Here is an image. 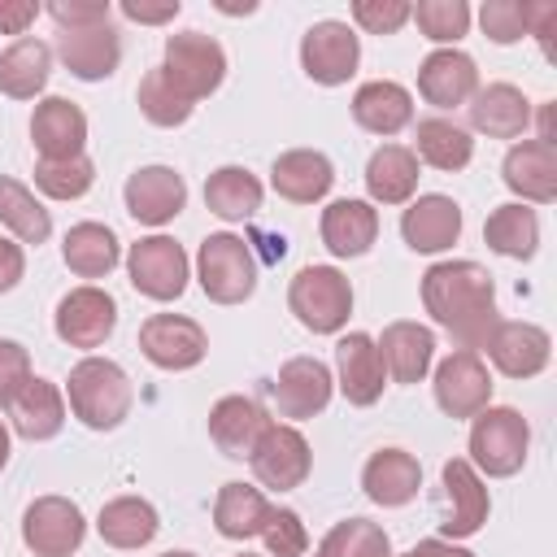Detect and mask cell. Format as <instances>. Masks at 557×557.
Returning a JSON list of instances; mask_svg holds the SVG:
<instances>
[{
    "instance_id": "cell-1",
    "label": "cell",
    "mask_w": 557,
    "mask_h": 557,
    "mask_svg": "<svg viewBox=\"0 0 557 557\" xmlns=\"http://www.w3.org/2000/svg\"><path fill=\"white\" fill-rule=\"evenodd\" d=\"M422 305L470 352L483 348L492 326L500 322L492 274L479 261H435L422 274Z\"/></svg>"
},
{
    "instance_id": "cell-2",
    "label": "cell",
    "mask_w": 557,
    "mask_h": 557,
    "mask_svg": "<svg viewBox=\"0 0 557 557\" xmlns=\"http://www.w3.org/2000/svg\"><path fill=\"white\" fill-rule=\"evenodd\" d=\"M65 392H70L74 418H78L83 426H91V431H113V426H122L126 413H131V400H135L126 370H122L117 361H109V357H83V361L70 370Z\"/></svg>"
},
{
    "instance_id": "cell-3",
    "label": "cell",
    "mask_w": 557,
    "mask_h": 557,
    "mask_svg": "<svg viewBox=\"0 0 557 557\" xmlns=\"http://www.w3.org/2000/svg\"><path fill=\"white\" fill-rule=\"evenodd\" d=\"M527 448H531V426L518 409L487 405L483 413H474V426H470V466L474 470H483L492 479H509L522 470Z\"/></svg>"
},
{
    "instance_id": "cell-4",
    "label": "cell",
    "mask_w": 557,
    "mask_h": 557,
    "mask_svg": "<svg viewBox=\"0 0 557 557\" xmlns=\"http://www.w3.org/2000/svg\"><path fill=\"white\" fill-rule=\"evenodd\" d=\"M287 309L313 335H335L352 313V287L335 265H305L287 287Z\"/></svg>"
},
{
    "instance_id": "cell-5",
    "label": "cell",
    "mask_w": 557,
    "mask_h": 557,
    "mask_svg": "<svg viewBox=\"0 0 557 557\" xmlns=\"http://www.w3.org/2000/svg\"><path fill=\"white\" fill-rule=\"evenodd\" d=\"M161 74L165 83L183 96V100H205L222 87L226 78V52L213 35H200V30H183V35H170L165 39V61H161Z\"/></svg>"
},
{
    "instance_id": "cell-6",
    "label": "cell",
    "mask_w": 557,
    "mask_h": 557,
    "mask_svg": "<svg viewBox=\"0 0 557 557\" xmlns=\"http://www.w3.org/2000/svg\"><path fill=\"white\" fill-rule=\"evenodd\" d=\"M196 278L213 305H239L257 287V257L239 235L218 231L196 252Z\"/></svg>"
},
{
    "instance_id": "cell-7",
    "label": "cell",
    "mask_w": 557,
    "mask_h": 557,
    "mask_svg": "<svg viewBox=\"0 0 557 557\" xmlns=\"http://www.w3.org/2000/svg\"><path fill=\"white\" fill-rule=\"evenodd\" d=\"M131 287L148 300H178L187 287V252L170 235H148L126 252Z\"/></svg>"
},
{
    "instance_id": "cell-8",
    "label": "cell",
    "mask_w": 557,
    "mask_h": 557,
    "mask_svg": "<svg viewBox=\"0 0 557 557\" xmlns=\"http://www.w3.org/2000/svg\"><path fill=\"white\" fill-rule=\"evenodd\" d=\"M248 466L257 474L261 487H274V492H292L309 479V466H313V453H309V440L287 426V422H270L257 440V448L248 453Z\"/></svg>"
},
{
    "instance_id": "cell-9",
    "label": "cell",
    "mask_w": 557,
    "mask_h": 557,
    "mask_svg": "<svg viewBox=\"0 0 557 557\" xmlns=\"http://www.w3.org/2000/svg\"><path fill=\"white\" fill-rule=\"evenodd\" d=\"M357 61H361V39H357V30L348 22H335V17L313 22L305 30V39H300V65L322 87L348 83L357 74Z\"/></svg>"
},
{
    "instance_id": "cell-10",
    "label": "cell",
    "mask_w": 557,
    "mask_h": 557,
    "mask_svg": "<svg viewBox=\"0 0 557 557\" xmlns=\"http://www.w3.org/2000/svg\"><path fill=\"white\" fill-rule=\"evenodd\" d=\"M83 535H87L83 509L65 496H39L22 513V540L35 557H70L83 548Z\"/></svg>"
},
{
    "instance_id": "cell-11",
    "label": "cell",
    "mask_w": 557,
    "mask_h": 557,
    "mask_svg": "<svg viewBox=\"0 0 557 557\" xmlns=\"http://www.w3.org/2000/svg\"><path fill=\"white\" fill-rule=\"evenodd\" d=\"M492 400V374L479 352L457 348L435 366V405L448 418H474Z\"/></svg>"
},
{
    "instance_id": "cell-12",
    "label": "cell",
    "mask_w": 557,
    "mask_h": 557,
    "mask_svg": "<svg viewBox=\"0 0 557 557\" xmlns=\"http://www.w3.org/2000/svg\"><path fill=\"white\" fill-rule=\"evenodd\" d=\"M139 352L157 370H191V366L205 361L209 339H205L200 322H191L183 313H152L139 326Z\"/></svg>"
},
{
    "instance_id": "cell-13",
    "label": "cell",
    "mask_w": 557,
    "mask_h": 557,
    "mask_svg": "<svg viewBox=\"0 0 557 557\" xmlns=\"http://www.w3.org/2000/svg\"><path fill=\"white\" fill-rule=\"evenodd\" d=\"M117 326V305L100 287H74L57 305V339L70 348H100Z\"/></svg>"
},
{
    "instance_id": "cell-14",
    "label": "cell",
    "mask_w": 557,
    "mask_h": 557,
    "mask_svg": "<svg viewBox=\"0 0 557 557\" xmlns=\"http://www.w3.org/2000/svg\"><path fill=\"white\" fill-rule=\"evenodd\" d=\"M440 479H444V518H440V531H444L448 540L474 535V531L487 522V509H492L479 470H474L466 457H453V461H444Z\"/></svg>"
},
{
    "instance_id": "cell-15",
    "label": "cell",
    "mask_w": 557,
    "mask_h": 557,
    "mask_svg": "<svg viewBox=\"0 0 557 557\" xmlns=\"http://www.w3.org/2000/svg\"><path fill=\"white\" fill-rule=\"evenodd\" d=\"M126 213L135 218V222H144V226H165L170 218H178L183 213V205H187V183H183V174L178 170H170V165H144V170H135L131 178H126Z\"/></svg>"
},
{
    "instance_id": "cell-16",
    "label": "cell",
    "mask_w": 557,
    "mask_h": 557,
    "mask_svg": "<svg viewBox=\"0 0 557 557\" xmlns=\"http://www.w3.org/2000/svg\"><path fill=\"white\" fill-rule=\"evenodd\" d=\"M483 348H487L492 366L509 379H535L553 357V339L535 322H496Z\"/></svg>"
},
{
    "instance_id": "cell-17",
    "label": "cell",
    "mask_w": 557,
    "mask_h": 557,
    "mask_svg": "<svg viewBox=\"0 0 557 557\" xmlns=\"http://www.w3.org/2000/svg\"><path fill=\"white\" fill-rule=\"evenodd\" d=\"M30 139L39 148V161H70V157H83V144H87V117L74 100L65 96H48L35 104V117H30Z\"/></svg>"
},
{
    "instance_id": "cell-18",
    "label": "cell",
    "mask_w": 557,
    "mask_h": 557,
    "mask_svg": "<svg viewBox=\"0 0 557 557\" xmlns=\"http://www.w3.org/2000/svg\"><path fill=\"white\" fill-rule=\"evenodd\" d=\"M505 187L522 196V205H553L557 200V148L544 139H522L505 152Z\"/></svg>"
},
{
    "instance_id": "cell-19",
    "label": "cell",
    "mask_w": 557,
    "mask_h": 557,
    "mask_svg": "<svg viewBox=\"0 0 557 557\" xmlns=\"http://www.w3.org/2000/svg\"><path fill=\"white\" fill-rule=\"evenodd\" d=\"M331 387H335V379H331V370H326L318 357H292V361L278 370V379L270 383L278 413H283V418H296V422L322 413L326 400H331Z\"/></svg>"
},
{
    "instance_id": "cell-20",
    "label": "cell",
    "mask_w": 557,
    "mask_h": 557,
    "mask_svg": "<svg viewBox=\"0 0 557 557\" xmlns=\"http://www.w3.org/2000/svg\"><path fill=\"white\" fill-rule=\"evenodd\" d=\"M418 91L426 104L435 109H457L479 91V70L474 57H466L461 48H435L422 65H418Z\"/></svg>"
},
{
    "instance_id": "cell-21",
    "label": "cell",
    "mask_w": 557,
    "mask_h": 557,
    "mask_svg": "<svg viewBox=\"0 0 557 557\" xmlns=\"http://www.w3.org/2000/svg\"><path fill=\"white\" fill-rule=\"evenodd\" d=\"M335 370H339V392L348 405H374L387 387V370H383V357H379V344L361 331L344 335L335 344Z\"/></svg>"
},
{
    "instance_id": "cell-22",
    "label": "cell",
    "mask_w": 557,
    "mask_h": 557,
    "mask_svg": "<svg viewBox=\"0 0 557 557\" xmlns=\"http://www.w3.org/2000/svg\"><path fill=\"white\" fill-rule=\"evenodd\" d=\"M57 57L65 61V70L83 83H100L117 70L122 61V39L113 30V22L104 26H87V30H61L57 35Z\"/></svg>"
},
{
    "instance_id": "cell-23",
    "label": "cell",
    "mask_w": 557,
    "mask_h": 557,
    "mask_svg": "<svg viewBox=\"0 0 557 557\" xmlns=\"http://www.w3.org/2000/svg\"><path fill=\"white\" fill-rule=\"evenodd\" d=\"M400 235L413 252H444L461 235V205L453 196H435V191L418 196L400 218Z\"/></svg>"
},
{
    "instance_id": "cell-24",
    "label": "cell",
    "mask_w": 557,
    "mask_h": 557,
    "mask_svg": "<svg viewBox=\"0 0 557 557\" xmlns=\"http://www.w3.org/2000/svg\"><path fill=\"white\" fill-rule=\"evenodd\" d=\"M270 183H274V191H278L283 200H292V205H313V200H322V196L331 191V183H335V165H331L326 152L292 148V152L274 157V165H270Z\"/></svg>"
},
{
    "instance_id": "cell-25",
    "label": "cell",
    "mask_w": 557,
    "mask_h": 557,
    "mask_svg": "<svg viewBox=\"0 0 557 557\" xmlns=\"http://www.w3.org/2000/svg\"><path fill=\"white\" fill-rule=\"evenodd\" d=\"M4 409H9L13 431H17L22 440H30V444L52 440V435L65 426V396H61V387L48 383V379H35V374L22 383V392H17Z\"/></svg>"
},
{
    "instance_id": "cell-26",
    "label": "cell",
    "mask_w": 557,
    "mask_h": 557,
    "mask_svg": "<svg viewBox=\"0 0 557 557\" xmlns=\"http://www.w3.org/2000/svg\"><path fill=\"white\" fill-rule=\"evenodd\" d=\"M265 426H270V418L252 396H222L209 409V440L218 444V453H226L235 461H244L257 448Z\"/></svg>"
},
{
    "instance_id": "cell-27",
    "label": "cell",
    "mask_w": 557,
    "mask_h": 557,
    "mask_svg": "<svg viewBox=\"0 0 557 557\" xmlns=\"http://www.w3.org/2000/svg\"><path fill=\"white\" fill-rule=\"evenodd\" d=\"M361 487H366V496H370L374 505H383V509L409 505V500L418 496V487H422V466H418V457L405 453V448H379V453L366 461V470H361Z\"/></svg>"
},
{
    "instance_id": "cell-28",
    "label": "cell",
    "mask_w": 557,
    "mask_h": 557,
    "mask_svg": "<svg viewBox=\"0 0 557 557\" xmlns=\"http://www.w3.org/2000/svg\"><path fill=\"white\" fill-rule=\"evenodd\" d=\"M470 126L487 139H518L531 126V100L513 83H487L470 96Z\"/></svg>"
},
{
    "instance_id": "cell-29",
    "label": "cell",
    "mask_w": 557,
    "mask_h": 557,
    "mask_svg": "<svg viewBox=\"0 0 557 557\" xmlns=\"http://www.w3.org/2000/svg\"><path fill=\"white\" fill-rule=\"evenodd\" d=\"M379 239V213L370 200H331L322 209V244L335 257H366Z\"/></svg>"
},
{
    "instance_id": "cell-30",
    "label": "cell",
    "mask_w": 557,
    "mask_h": 557,
    "mask_svg": "<svg viewBox=\"0 0 557 557\" xmlns=\"http://www.w3.org/2000/svg\"><path fill=\"white\" fill-rule=\"evenodd\" d=\"M379 357L396 383H422L435 361V335L422 322H392L379 339Z\"/></svg>"
},
{
    "instance_id": "cell-31",
    "label": "cell",
    "mask_w": 557,
    "mask_h": 557,
    "mask_svg": "<svg viewBox=\"0 0 557 557\" xmlns=\"http://www.w3.org/2000/svg\"><path fill=\"white\" fill-rule=\"evenodd\" d=\"M352 117H357L361 131L387 139V135H396L413 122V96L400 83H387V78L361 83L357 96H352Z\"/></svg>"
},
{
    "instance_id": "cell-32",
    "label": "cell",
    "mask_w": 557,
    "mask_h": 557,
    "mask_svg": "<svg viewBox=\"0 0 557 557\" xmlns=\"http://www.w3.org/2000/svg\"><path fill=\"white\" fill-rule=\"evenodd\" d=\"M366 191L379 205H405L418 191V157L405 144H383L366 161Z\"/></svg>"
},
{
    "instance_id": "cell-33",
    "label": "cell",
    "mask_w": 557,
    "mask_h": 557,
    "mask_svg": "<svg viewBox=\"0 0 557 557\" xmlns=\"http://www.w3.org/2000/svg\"><path fill=\"white\" fill-rule=\"evenodd\" d=\"M52 48L44 39H13L0 52V91L13 100H35L48 87Z\"/></svg>"
},
{
    "instance_id": "cell-34",
    "label": "cell",
    "mask_w": 557,
    "mask_h": 557,
    "mask_svg": "<svg viewBox=\"0 0 557 557\" xmlns=\"http://www.w3.org/2000/svg\"><path fill=\"white\" fill-rule=\"evenodd\" d=\"M483 244L500 257H513V261H531L535 248H540V218L531 205L513 200V205H500L487 213L483 222Z\"/></svg>"
},
{
    "instance_id": "cell-35",
    "label": "cell",
    "mask_w": 557,
    "mask_h": 557,
    "mask_svg": "<svg viewBox=\"0 0 557 557\" xmlns=\"http://www.w3.org/2000/svg\"><path fill=\"white\" fill-rule=\"evenodd\" d=\"M270 509H274V505L261 496V487L222 483V492H218V500H213V527H218V535H226V540H252V535H261Z\"/></svg>"
},
{
    "instance_id": "cell-36",
    "label": "cell",
    "mask_w": 557,
    "mask_h": 557,
    "mask_svg": "<svg viewBox=\"0 0 557 557\" xmlns=\"http://www.w3.org/2000/svg\"><path fill=\"white\" fill-rule=\"evenodd\" d=\"M61 257H65V265H70L78 278H104V274L117 265L122 248H117V235H113L109 226H100V222H78V226L65 231Z\"/></svg>"
},
{
    "instance_id": "cell-37",
    "label": "cell",
    "mask_w": 557,
    "mask_h": 557,
    "mask_svg": "<svg viewBox=\"0 0 557 557\" xmlns=\"http://www.w3.org/2000/svg\"><path fill=\"white\" fill-rule=\"evenodd\" d=\"M261 196L265 191H261L257 174H248L244 165H222L205 178V205H209V213H218L226 222L252 218L261 209Z\"/></svg>"
},
{
    "instance_id": "cell-38",
    "label": "cell",
    "mask_w": 557,
    "mask_h": 557,
    "mask_svg": "<svg viewBox=\"0 0 557 557\" xmlns=\"http://www.w3.org/2000/svg\"><path fill=\"white\" fill-rule=\"evenodd\" d=\"M413 144H418L413 157H422L426 165H435V170H444V174L466 170L470 157H474L470 131H461V126L448 122V117H422L418 131H413Z\"/></svg>"
},
{
    "instance_id": "cell-39",
    "label": "cell",
    "mask_w": 557,
    "mask_h": 557,
    "mask_svg": "<svg viewBox=\"0 0 557 557\" xmlns=\"http://www.w3.org/2000/svg\"><path fill=\"white\" fill-rule=\"evenodd\" d=\"M157 527H161L157 522V509L148 500H139V496H117L96 518L100 540L113 544V548H144L157 535Z\"/></svg>"
},
{
    "instance_id": "cell-40",
    "label": "cell",
    "mask_w": 557,
    "mask_h": 557,
    "mask_svg": "<svg viewBox=\"0 0 557 557\" xmlns=\"http://www.w3.org/2000/svg\"><path fill=\"white\" fill-rule=\"evenodd\" d=\"M0 222L17 235V244H44L52 235V218L48 209L35 200L30 187H22L17 178L0 174Z\"/></svg>"
},
{
    "instance_id": "cell-41",
    "label": "cell",
    "mask_w": 557,
    "mask_h": 557,
    "mask_svg": "<svg viewBox=\"0 0 557 557\" xmlns=\"http://www.w3.org/2000/svg\"><path fill=\"white\" fill-rule=\"evenodd\" d=\"M318 557H392V540L370 518H344L322 535Z\"/></svg>"
},
{
    "instance_id": "cell-42",
    "label": "cell",
    "mask_w": 557,
    "mask_h": 557,
    "mask_svg": "<svg viewBox=\"0 0 557 557\" xmlns=\"http://www.w3.org/2000/svg\"><path fill=\"white\" fill-rule=\"evenodd\" d=\"M96 183L91 157H70V161H39L35 165V187L52 200H78Z\"/></svg>"
},
{
    "instance_id": "cell-43",
    "label": "cell",
    "mask_w": 557,
    "mask_h": 557,
    "mask_svg": "<svg viewBox=\"0 0 557 557\" xmlns=\"http://www.w3.org/2000/svg\"><path fill=\"white\" fill-rule=\"evenodd\" d=\"M139 113L152 122V126H183L187 117H191V100H183L170 83H165V74H161V65L157 70H148L144 74V83H139Z\"/></svg>"
},
{
    "instance_id": "cell-44",
    "label": "cell",
    "mask_w": 557,
    "mask_h": 557,
    "mask_svg": "<svg viewBox=\"0 0 557 557\" xmlns=\"http://www.w3.org/2000/svg\"><path fill=\"white\" fill-rule=\"evenodd\" d=\"M409 17L435 44H457L470 30V4L466 0H422L418 9H409Z\"/></svg>"
},
{
    "instance_id": "cell-45",
    "label": "cell",
    "mask_w": 557,
    "mask_h": 557,
    "mask_svg": "<svg viewBox=\"0 0 557 557\" xmlns=\"http://www.w3.org/2000/svg\"><path fill=\"white\" fill-rule=\"evenodd\" d=\"M261 540H265L270 557H305V548H309V531L296 509H270Z\"/></svg>"
},
{
    "instance_id": "cell-46",
    "label": "cell",
    "mask_w": 557,
    "mask_h": 557,
    "mask_svg": "<svg viewBox=\"0 0 557 557\" xmlns=\"http://www.w3.org/2000/svg\"><path fill=\"white\" fill-rule=\"evenodd\" d=\"M479 22H483V35L492 44H518L527 35V4H518V0H487L479 9Z\"/></svg>"
},
{
    "instance_id": "cell-47",
    "label": "cell",
    "mask_w": 557,
    "mask_h": 557,
    "mask_svg": "<svg viewBox=\"0 0 557 557\" xmlns=\"http://www.w3.org/2000/svg\"><path fill=\"white\" fill-rule=\"evenodd\" d=\"M352 22L370 35H396L409 22L405 0H352Z\"/></svg>"
},
{
    "instance_id": "cell-48",
    "label": "cell",
    "mask_w": 557,
    "mask_h": 557,
    "mask_svg": "<svg viewBox=\"0 0 557 557\" xmlns=\"http://www.w3.org/2000/svg\"><path fill=\"white\" fill-rule=\"evenodd\" d=\"M48 17L61 30H87V26H104L109 22V0H52Z\"/></svg>"
},
{
    "instance_id": "cell-49",
    "label": "cell",
    "mask_w": 557,
    "mask_h": 557,
    "mask_svg": "<svg viewBox=\"0 0 557 557\" xmlns=\"http://www.w3.org/2000/svg\"><path fill=\"white\" fill-rule=\"evenodd\" d=\"M30 379V352L17 339H0V405H9Z\"/></svg>"
},
{
    "instance_id": "cell-50",
    "label": "cell",
    "mask_w": 557,
    "mask_h": 557,
    "mask_svg": "<svg viewBox=\"0 0 557 557\" xmlns=\"http://www.w3.org/2000/svg\"><path fill=\"white\" fill-rule=\"evenodd\" d=\"M178 0H122V13L131 22H144V26H161L170 17H178Z\"/></svg>"
},
{
    "instance_id": "cell-51",
    "label": "cell",
    "mask_w": 557,
    "mask_h": 557,
    "mask_svg": "<svg viewBox=\"0 0 557 557\" xmlns=\"http://www.w3.org/2000/svg\"><path fill=\"white\" fill-rule=\"evenodd\" d=\"M35 17H39L35 0H0V35H26Z\"/></svg>"
},
{
    "instance_id": "cell-52",
    "label": "cell",
    "mask_w": 557,
    "mask_h": 557,
    "mask_svg": "<svg viewBox=\"0 0 557 557\" xmlns=\"http://www.w3.org/2000/svg\"><path fill=\"white\" fill-rule=\"evenodd\" d=\"M22 274H26V257H22V244H13V239H0V292H13Z\"/></svg>"
},
{
    "instance_id": "cell-53",
    "label": "cell",
    "mask_w": 557,
    "mask_h": 557,
    "mask_svg": "<svg viewBox=\"0 0 557 557\" xmlns=\"http://www.w3.org/2000/svg\"><path fill=\"white\" fill-rule=\"evenodd\" d=\"M400 557H474L470 548H457V544H448V540H418L409 553H400Z\"/></svg>"
},
{
    "instance_id": "cell-54",
    "label": "cell",
    "mask_w": 557,
    "mask_h": 557,
    "mask_svg": "<svg viewBox=\"0 0 557 557\" xmlns=\"http://www.w3.org/2000/svg\"><path fill=\"white\" fill-rule=\"evenodd\" d=\"M9 466V426L0 422V470Z\"/></svg>"
},
{
    "instance_id": "cell-55",
    "label": "cell",
    "mask_w": 557,
    "mask_h": 557,
    "mask_svg": "<svg viewBox=\"0 0 557 557\" xmlns=\"http://www.w3.org/2000/svg\"><path fill=\"white\" fill-rule=\"evenodd\" d=\"M161 557H196V553H161Z\"/></svg>"
},
{
    "instance_id": "cell-56",
    "label": "cell",
    "mask_w": 557,
    "mask_h": 557,
    "mask_svg": "<svg viewBox=\"0 0 557 557\" xmlns=\"http://www.w3.org/2000/svg\"><path fill=\"white\" fill-rule=\"evenodd\" d=\"M244 557H257V553H244Z\"/></svg>"
}]
</instances>
